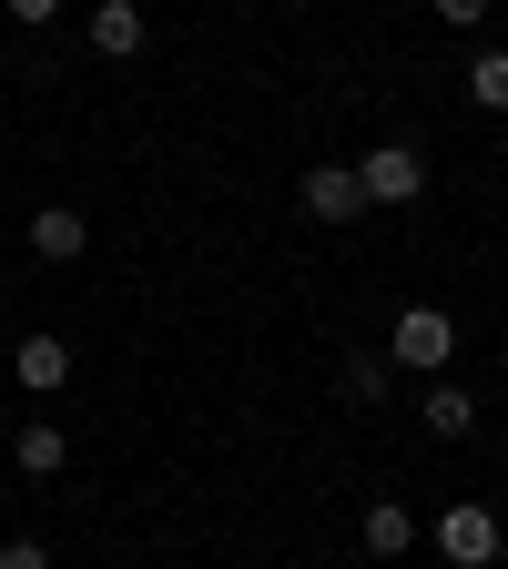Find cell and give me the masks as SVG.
<instances>
[{
  "label": "cell",
  "instance_id": "8992f818",
  "mask_svg": "<svg viewBox=\"0 0 508 569\" xmlns=\"http://www.w3.org/2000/svg\"><path fill=\"white\" fill-rule=\"evenodd\" d=\"M92 51L102 61H132L142 51V0H102V11H92Z\"/></svg>",
  "mask_w": 508,
  "mask_h": 569
},
{
  "label": "cell",
  "instance_id": "7c38bea8",
  "mask_svg": "<svg viewBox=\"0 0 508 569\" xmlns=\"http://www.w3.org/2000/svg\"><path fill=\"white\" fill-rule=\"evenodd\" d=\"M346 397H387V356H346Z\"/></svg>",
  "mask_w": 508,
  "mask_h": 569
},
{
  "label": "cell",
  "instance_id": "5bb4252c",
  "mask_svg": "<svg viewBox=\"0 0 508 569\" xmlns=\"http://www.w3.org/2000/svg\"><path fill=\"white\" fill-rule=\"evenodd\" d=\"M0 569H51V549L41 539H0Z\"/></svg>",
  "mask_w": 508,
  "mask_h": 569
},
{
  "label": "cell",
  "instance_id": "6da1fadb",
  "mask_svg": "<svg viewBox=\"0 0 508 569\" xmlns=\"http://www.w3.org/2000/svg\"><path fill=\"white\" fill-rule=\"evenodd\" d=\"M448 356H458V326H448L438 306H407V316L387 326V367H427V377H438Z\"/></svg>",
  "mask_w": 508,
  "mask_h": 569
},
{
  "label": "cell",
  "instance_id": "7a4b0ae2",
  "mask_svg": "<svg viewBox=\"0 0 508 569\" xmlns=\"http://www.w3.org/2000/svg\"><path fill=\"white\" fill-rule=\"evenodd\" d=\"M356 193H367V203H417L427 193V153H417V142H377V153L356 163Z\"/></svg>",
  "mask_w": 508,
  "mask_h": 569
},
{
  "label": "cell",
  "instance_id": "3957f363",
  "mask_svg": "<svg viewBox=\"0 0 508 569\" xmlns=\"http://www.w3.org/2000/svg\"><path fill=\"white\" fill-rule=\"evenodd\" d=\"M438 549H448L458 569H498V519L478 509V498H458V509L438 519Z\"/></svg>",
  "mask_w": 508,
  "mask_h": 569
},
{
  "label": "cell",
  "instance_id": "30bf717a",
  "mask_svg": "<svg viewBox=\"0 0 508 569\" xmlns=\"http://www.w3.org/2000/svg\"><path fill=\"white\" fill-rule=\"evenodd\" d=\"M468 427H478V407H468V387H427V438H468Z\"/></svg>",
  "mask_w": 508,
  "mask_h": 569
},
{
  "label": "cell",
  "instance_id": "ba28073f",
  "mask_svg": "<svg viewBox=\"0 0 508 569\" xmlns=\"http://www.w3.org/2000/svg\"><path fill=\"white\" fill-rule=\"evenodd\" d=\"M11 458H21V478H61V458H71V438H61V427H51V417H31V427H21V438H11Z\"/></svg>",
  "mask_w": 508,
  "mask_h": 569
},
{
  "label": "cell",
  "instance_id": "5b68a950",
  "mask_svg": "<svg viewBox=\"0 0 508 569\" xmlns=\"http://www.w3.org/2000/svg\"><path fill=\"white\" fill-rule=\"evenodd\" d=\"M82 244H92V224H82L71 203H41V213H31V254H41V264H71Z\"/></svg>",
  "mask_w": 508,
  "mask_h": 569
},
{
  "label": "cell",
  "instance_id": "9c48e42d",
  "mask_svg": "<svg viewBox=\"0 0 508 569\" xmlns=\"http://www.w3.org/2000/svg\"><path fill=\"white\" fill-rule=\"evenodd\" d=\"M367 549H377V559H407V549H417V519L397 509V498H377V509H367Z\"/></svg>",
  "mask_w": 508,
  "mask_h": 569
},
{
  "label": "cell",
  "instance_id": "9a60e30c",
  "mask_svg": "<svg viewBox=\"0 0 508 569\" xmlns=\"http://www.w3.org/2000/svg\"><path fill=\"white\" fill-rule=\"evenodd\" d=\"M0 11H11V21H51V11H61V0H0Z\"/></svg>",
  "mask_w": 508,
  "mask_h": 569
},
{
  "label": "cell",
  "instance_id": "8fae6325",
  "mask_svg": "<svg viewBox=\"0 0 508 569\" xmlns=\"http://www.w3.org/2000/svg\"><path fill=\"white\" fill-rule=\"evenodd\" d=\"M468 102L478 112H508V51H478L468 61Z\"/></svg>",
  "mask_w": 508,
  "mask_h": 569
},
{
  "label": "cell",
  "instance_id": "52a82bcc",
  "mask_svg": "<svg viewBox=\"0 0 508 569\" xmlns=\"http://www.w3.org/2000/svg\"><path fill=\"white\" fill-rule=\"evenodd\" d=\"M11 367H21V387H31V397H51V387L71 377V346H61V336H21Z\"/></svg>",
  "mask_w": 508,
  "mask_h": 569
},
{
  "label": "cell",
  "instance_id": "4fadbf2b",
  "mask_svg": "<svg viewBox=\"0 0 508 569\" xmlns=\"http://www.w3.org/2000/svg\"><path fill=\"white\" fill-rule=\"evenodd\" d=\"M427 11H438L448 31H478V21H488V0H427Z\"/></svg>",
  "mask_w": 508,
  "mask_h": 569
},
{
  "label": "cell",
  "instance_id": "277c9868",
  "mask_svg": "<svg viewBox=\"0 0 508 569\" xmlns=\"http://www.w3.org/2000/svg\"><path fill=\"white\" fill-rule=\"evenodd\" d=\"M306 213H316V224H356V213H367L356 163H306Z\"/></svg>",
  "mask_w": 508,
  "mask_h": 569
}]
</instances>
